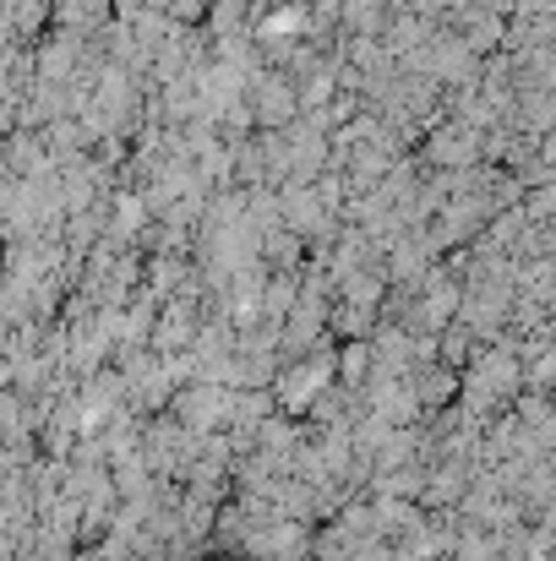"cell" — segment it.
Returning a JSON list of instances; mask_svg holds the SVG:
<instances>
[{
	"label": "cell",
	"instance_id": "6da1fadb",
	"mask_svg": "<svg viewBox=\"0 0 556 561\" xmlns=\"http://www.w3.org/2000/svg\"><path fill=\"white\" fill-rule=\"evenodd\" d=\"M175 420H181L191 436L224 431V425H235V398H224L218 387H191V392L175 398Z\"/></svg>",
	"mask_w": 556,
	"mask_h": 561
},
{
	"label": "cell",
	"instance_id": "7a4b0ae2",
	"mask_svg": "<svg viewBox=\"0 0 556 561\" xmlns=\"http://www.w3.org/2000/svg\"><path fill=\"white\" fill-rule=\"evenodd\" d=\"M519 376V366L508 360V355H491L486 366H475V381H469V392L480 398V403H497V398H513V381Z\"/></svg>",
	"mask_w": 556,
	"mask_h": 561
},
{
	"label": "cell",
	"instance_id": "3957f363",
	"mask_svg": "<svg viewBox=\"0 0 556 561\" xmlns=\"http://www.w3.org/2000/svg\"><path fill=\"white\" fill-rule=\"evenodd\" d=\"M322 371H328V360H311V366H295V371L279 381V398H284V409L290 414H300L311 398H317V387H322Z\"/></svg>",
	"mask_w": 556,
	"mask_h": 561
},
{
	"label": "cell",
	"instance_id": "277c9868",
	"mask_svg": "<svg viewBox=\"0 0 556 561\" xmlns=\"http://www.w3.org/2000/svg\"><path fill=\"white\" fill-rule=\"evenodd\" d=\"M415 392H420V403H447V398L458 392V381H453L447 371H431V376H420Z\"/></svg>",
	"mask_w": 556,
	"mask_h": 561
},
{
	"label": "cell",
	"instance_id": "5b68a950",
	"mask_svg": "<svg viewBox=\"0 0 556 561\" xmlns=\"http://www.w3.org/2000/svg\"><path fill=\"white\" fill-rule=\"evenodd\" d=\"M366 366H371V350H366V344L344 350V360H339V371H344V381H350V387H361V381H366Z\"/></svg>",
	"mask_w": 556,
	"mask_h": 561
},
{
	"label": "cell",
	"instance_id": "8992f818",
	"mask_svg": "<svg viewBox=\"0 0 556 561\" xmlns=\"http://www.w3.org/2000/svg\"><path fill=\"white\" fill-rule=\"evenodd\" d=\"M66 561H110V557H104V551H93V546H82L77 557H66Z\"/></svg>",
	"mask_w": 556,
	"mask_h": 561
}]
</instances>
